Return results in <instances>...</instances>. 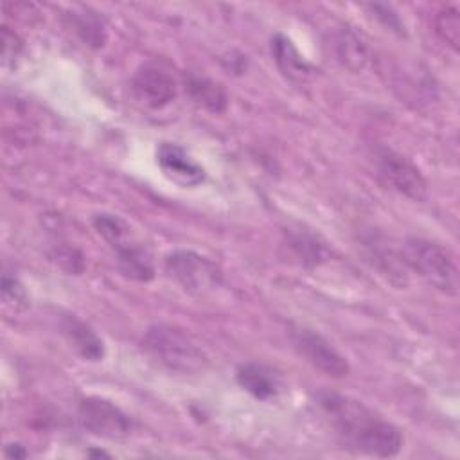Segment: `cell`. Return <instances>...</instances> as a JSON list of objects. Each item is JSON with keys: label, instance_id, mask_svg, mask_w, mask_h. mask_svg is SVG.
<instances>
[{"label": "cell", "instance_id": "obj_1", "mask_svg": "<svg viewBox=\"0 0 460 460\" xmlns=\"http://www.w3.org/2000/svg\"><path fill=\"white\" fill-rule=\"evenodd\" d=\"M316 401L347 449L376 458H392L402 449L399 428L361 401L336 392H320Z\"/></svg>", "mask_w": 460, "mask_h": 460}, {"label": "cell", "instance_id": "obj_2", "mask_svg": "<svg viewBox=\"0 0 460 460\" xmlns=\"http://www.w3.org/2000/svg\"><path fill=\"white\" fill-rule=\"evenodd\" d=\"M142 345L155 361L171 372L194 376L205 372L210 363L196 338L172 323H153L147 327Z\"/></svg>", "mask_w": 460, "mask_h": 460}, {"label": "cell", "instance_id": "obj_3", "mask_svg": "<svg viewBox=\"0 0 460 460\" xmlns=\"http://www.w3.org/2000/svg\"><path fill=\"white\" fill-rule=\"evenodd\" d=\"M401 255L406 266L431 288L449 296L458 293V268L453 255L444 246L429 239L408 237L402 244Z\"/></svg>", "mask_w": 460, "mask_h": 460}, {"label": "cell", "instance_id": "obj_4", "mask_svg": "<svg viewBox=\"0 0 460 460\" xmlns=\"http://www.w3.org/2000/svg\"><path fill=\"white\" fill-rule=\"evenodd\" d=\"M167 277L189 295H205L223 282V273L216 262L192 250H172L164 259Z\"/></svg>", "mask_w": 460, "mask_h": 460}, {"label": "cell", "instance_id": "obj_5", "mask_svg": "<svg viewBox=\"0 0 460 460\" xmlns=\"http://www.w3.org/2000/svg\"><path fill=\"white\" fill-rule=\"evenodd\" d=\"M376 167L385 183L401 196L422 203L428 199V183L419 167L404 155L390 149H376Z\"/></svg>", "mask_w": 460, "mask_h": 460}, {"label": "cell", "instance_id": "obj_6", "mask_svg": "<svg viewBox=\"0 0 460 460\" xmlns=\"http://www.w3.org/2000/svg\"><path fill=\"white\" fill-rule=\"evenodd\" d=\"M77 419L83 429L93 437L119 440L129 437L133 431V420L115 402L90 395L83 397L77 404Z\"/></svg>", "mask_w": 460, "mask_h": 460}, {"label": "cell", "instance_id": "obj_7", "mask_svg": "<svg viewBox=\"0 0 460 460\" xmlns=\"http://www.w3.org/2000/svg\"><path fill=\"white\" fill-rule=\"evenodd\" d=\"M289 340L295 347V350L316 370L329 377L341 379L349 376V361L345 356L338 352V349L325 340L320 332L302 327V325H293L289 329Z\"/></svg>", "mask_w": 460, "mask_h": 460}, {"label": "cell", "instance_id": "obj_8", "mask_svg": "<svg viewBox=\"0 0 460 460\" xmlns=\"http://www.w3.org/2000/svg\"><path fill=\"white\" fill-rule=\"evenodd\" d=\"M131 92L144 106L160 110L176 99L178 81L165 66L156 61H149L140 65L133 74Z\"/></svg>", "mask_w": 460, "mask_h": 460}, {"label": "cell", "instance_id": "obj_9", "mask_svg": "<svg viewBox=\"0 0 460 460\" xmlns=\"http://www.w3.org/2000/svg\"><path fill=\"white\" fill-rule=\"evenodd\" d=\"M156 164L162 172L180 187H196L205 181V169L180 144L160 142Z\"/></svg>", "mask_w": 460, "mask_h": 460}, {"label": "cell", "instance_id": "obj_10", "mask_svg": "<svg viewBox=\"0 0 460 460\" xmlns=\"http://www.w3.org/2000/svg\"><path fill=\"white\" fill-rule=\"evenodd\" d=\"M59 329L66 343L86 361H101L104 358V343L97 332L75 314H65L59 320Z\"/></svg>", "mask_w": 460, "mask_h": 460}, {"label": "cell", "instance_id": "obj_11", "mask_svg": "<svg viewBox=\"0 0 460 460\" xmlns=\"http://www.w3.org/2000/svg\"><path fill=\"white\" fill-rule=\"evenodd\" d=\"M235 379L244 392L259 401H270L277 397L282 390V381L279 374L273 368L255 361L239 365L235 370Z\"/></svg>", "mask_w": 460, "mask_h": 460}, {"label": "cell", "instance_id": "obj_12", "mask_svg": "<svg viewBox=\"0 0 460 460\" xmlns=\"http://www.w3.org/2000/svg\"><path fill=\"white\" fill-rule=\"evenodd\" d=\"M270 52L277 68L289 81L304 83L313 77L314 74L313 65L298 52V49L293 45V41L288 36L280 32L275 34L270 41Z\"/></svg>", "mask_w": 460, "mask_h": 460}, {"label": "cell", "instance_id": "obj_13", "mask_svg": "<svg viewBox=\"0 0 460 460\" xmlns=\"http://www.w3.org/2000/svg\"><path fill=\"white\" fill-rule=\"evenodd\" d=\"M187 95L210 113H221L228 106V95L221 83L198 74H187L183 77Z\"/></svg>", "mask_w": 460, "mask_h": 460}, {"label": "cell", "instance_id": "obj_14", "mask_svg": "<svg viewBox=\"0 0 460 460\" xmlns=\"http://www.w3.org/2000/svg\"><path fill=\"white\" fill-rule=\"evenodd\" d=\"M113 252L117 255L119 270L124 277L137 282H149L155 277V266L149 253L131 239L113 246Z\"/></svg>", "mask_w": 460, "mask_h": 460}, {"label": "cell", "instance_id": "obj_15", "mask_svg": "<svg viewBox=\"0 0 460 460\" xmlns=\"http://www.w3.org/2000/svg\"><path fill=\"white\" fill-rule=\"evenodd\" d=\"M334 52L338 61L352 72L363 70L370 61L367 43L350 29H340L334 38Z\"/></svg>", "mask_w": 460, "mask_h": 460}, {"label": "cell", "instance_id": "obj_16", "mask_svg": "<svg viewBox=\"0 0 460 460\" xmlns=\"http://www.w3.org/2000/svg\"><path fill=\"white\" fill-rule=\"evenodd\" d=\"M286 237L288 246L304 266H318L329 257V250L325 248V244L320 243L314 234L304 228H289Z\"/></svg>", "mask_w": 460, "mask_h": 460}, {"label": "cell", "instance_id": "obj_17", "mask_svg": "<svg viewBox=\"0 0 460 460\" xmlns=\"http://www.w3.org/2000/svg\"><path fill=\"white\" fill-rule=\"evenodd\" d=\"M92 225L97 230V234L113 248L126 239H129V225L119 217L117 214H108V212H99L93 214Z\"/></svg>", "mask_w": 460, "mask_h": 460}, {"label": "cell", "instance_id": "obj_18", "mask_svg": "<svg viewBox=\"0 0 460 460\" xmlns=\"http://www.w3.org/2000/svg\"><path fill=\"white\" fill-rule=\"evenodd\" d=\"M435 32L440 36L442 41H446L453 50H458L460 43V13L456 5H446L442 7L433 20Z\"/></svg>", "mask_w": 460, "mask_h": 460}, {"label": "cell", "instance_id": "obj_19", "mask_svg": "<svg viewBox=\"0 0 460 460\" xmlns=\"http://www.w3.org/2000/svg\"><path fill=\"white\" fill-rule=\"evenodd\" d=\"M72 20H74V31L79 34V38L86 45L93 49H99L104 45L106 32L99 16L83 13V14H72Z\"/></svg>", "mask_w": 460, "mask_h": 460}, {"label": "cell", "instance_id": "obj_20", "mask_svg": "<svg viewBox=\"0 0 460 460\" xmlns=\"http://www.w3.org/2000/svg\"><path fill=\"white\" fill-rule=\"evenodd\" d=\"M2 298L14 309L27 305V295L23 286L16 277H11L9 273H4L2 277Z\"/></svg>", "mask_w": 460, "mask_h": 460}, {"label": "cell", "instance_id": "obj_21", "mask_svg": "<svg viewBox=\"0 0 460 460\" xmlns=\"http://www.w3.org/2000/svg\"><path fill=\"white\" fill-rule=\"evenodd\" d=\"M368 9L376 14V18L385 25L388 27L390 31L397 32V34H402L404 32V23L401 22L399 14L386 4H370Z\"/></svg>", "mask_w": 460, "mask_h": 460}, {"label": "cell", "instance_id": "obj_22", "mask_svg": "<svg viewBox=\"0 0 460 460\" xmlns=\"http://www.w3.org/2000/svg\"><path fill=\"white\" fill-rule=\"evenodd\" d=\"M2 41H4V61L7 63L9 59H16L22 50V43H20L18 36L14 32H11L9 27H5V25L2 31Z\"/></svg>", "mask_w": 460, "mask_h": 460}, {"label": "cell", "instance_id": "obj_23", "mask_svg": "<svg viewBox=\"0 0 460 460\" xmlns=\"http://www.w3.org/2000/svg\"><path fill=\"white\" fill-rule=\"evenodd\" d=\"M5 455L11 456V458H25L29 453H27V449H23V446H20V444H9V446L5 447Z\"/></svg>", "mask_w": 460, "mask_h": 460}]
</instances>
